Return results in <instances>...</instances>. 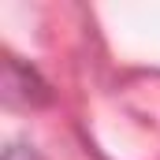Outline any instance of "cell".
I'll return each instance as SVG.
<instances>
[{"label":"cell","instance_id":"cell-1","mask_svg":"<svg viewBox=\"0 0 160 160\" xmlns=\"http://www.w3.org/2000/svg\"><path fill=\"white\" fill-rule=\"evenodd\" d=\"M4 160H38V157H34V153H22V149H8Z\"/></svg>","mask_w":160,"mask_h":160}]
</instances>
